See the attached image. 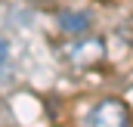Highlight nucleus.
<instances>
[{"label": "nucleus", "mask_w": 133, "mask_h": 127, "mask_svg": "<svg viewBox=\"0 0 133 127\" xmlns=\"http://www.w3.org/2000/svg\"><path fill=\"white\" fill-rule=\"evenodd\" d=\"M127 121H130V115H127L121 99H102L90 112L87 127H127Z\"/></svg>", "instance_id": "1"}, {"label": "nucleus", "mask_w": 133, "mask_h": 127, "mask_svg": "<svg viewBox=\"0 0 133 127\" xmlns=\"http://www.w3.org/2000/svg\"><path fill=\"white\" fill-rule=\"evenodd\" d=\"M59 25L65 31H71V34H84L87 25H90V19L84 12H59Z\"/></svg>", "instance_id": "2"}, {"label": "nucleus", "mask_w": 133, "mask_h": 127, "mask_svg": "<svg viewBox=\"0 0 133 127\" xmlns=\"http://www.w3.org/2000/svg\"><path fill=\"white\" fill-rule=\"evenodd\" d=\"M6 62H9V43H6V40L0 37V68H3Z\"/></svg>", "instance_id": "3"}, {"label": "nucleus", "mask_w": 133, "mask_h": 127, "mask_svg": "<svg viewBox=\"0 0 133 127\" xmlns=\"http://www.w3.org/2000/svg\"><path fill=\"white\" fill-rule=\"evenodd\" d=\"M37 3H53V0H37Z\"/></svg>", "instance_id": "4"}]
</instances>
